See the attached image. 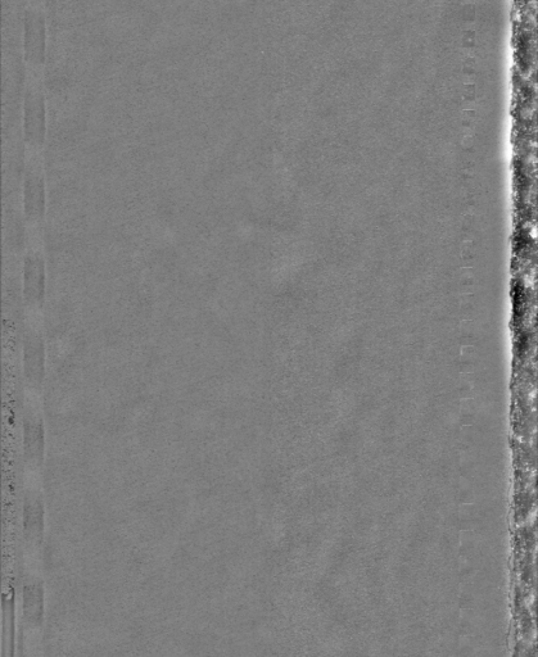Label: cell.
<instances>
[{"label":"cell","mask_w":538,"mask_h":657,"mask_svg":"<svg viewBox=\"0 0 538 657\" xmlns=\"http://www.w3.org/2000/svg\"><path fill=\"white\" fill-rule=\"evenodd\" d=\"M40 229H30L31 240L24 258V301L26 314H40L45 299V260L40 246Z\"/></svg>","instance_id":"cell-1"},{"label":"cell","mask_w":538,"mask_h":657,"mask_svg":"<svg viewBox=\"0 0 538 657\" xmlns=\"http://www.w3.org/2000/svg\"><path fill=\"white\" fill-rule=\"evenodd\" d=\"M24 211L29 229H40L45 215V179L42 152L26 149Z\"/></svg>","instance_id":"cell-2"},{"label":"cell","mask_w":538,"mask_h":657,"mask_svg":"<svg viewBox=\"0 0 538 657\" xmlns=\"http://www.w3.org/2000/svg\"><path fill=\"white\" fill-rule=\"evenodd\" d=\"M47 137V108L43 90L25 89L24 138L29 151L42 152Z\"/></svg>","instance_id":"cell-3"},{"label":"cell","mask_w":538,"mask_h":657,"mask_svg":"<svg viewBox=\"0 0 538 657\" xmlns=\"http://www.w3.org/2000/svg\"><path fill=\"white\" fill-rule=\"evenodd\" d=\"M40 314H27L24 335V365L27 380L33 387L42 384L44 374V339Z\"/></svg>","instance_id":"cell-4"},{"label":"cell","mask_w":538,"mask_h":657,"mask_svg":"<svg viewBox=\"0 0 538 657\" xmlns=\"http://www.w3.org/2000/svg\"><path fill=\"white\" fill-rule=\"evenodd\" d=\"M47 57V22L43 11L26 8L24 13V58L26 66H44Z\"/></svg>","instance_id":"cell-5"},{"label":"cell","mask_w":538,"mask_h":657,"mask_svg":"<svg viewBox=\"0 0 538 657\" xmlns=\"http://www.w3.org/2000/svg\"><path fill=\"white\" fill-rule=\"evenodd\" d=\"M27 3H29L27 8L39 9V11H43V0H27Z\"/></svg>","instance_id":"cell-6"}]
</instances>
